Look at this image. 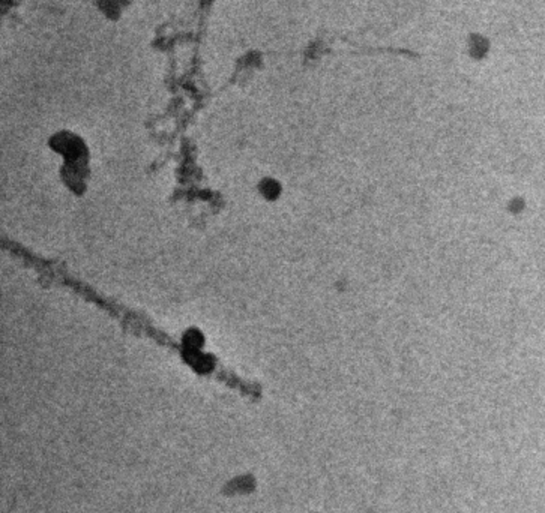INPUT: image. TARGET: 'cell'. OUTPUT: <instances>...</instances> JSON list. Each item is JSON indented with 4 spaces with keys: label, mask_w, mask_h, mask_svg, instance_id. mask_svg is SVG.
<instances>
[{
    "label": "cell",
    "mask_w": 545,
    "mask_h": 513,
    "mask_svg": "<svg viewBox=\"0 0 545 513\" xmlns=\"http://www.w3.org/2000/svg\"><path fill=\"white\" fill-rule=\"evenodd\" d=\"M97 11L108 21H119L133 3V0H93Z\"/></svg>",
    "instance_id": "6da1fadb"
}]
</instances>
